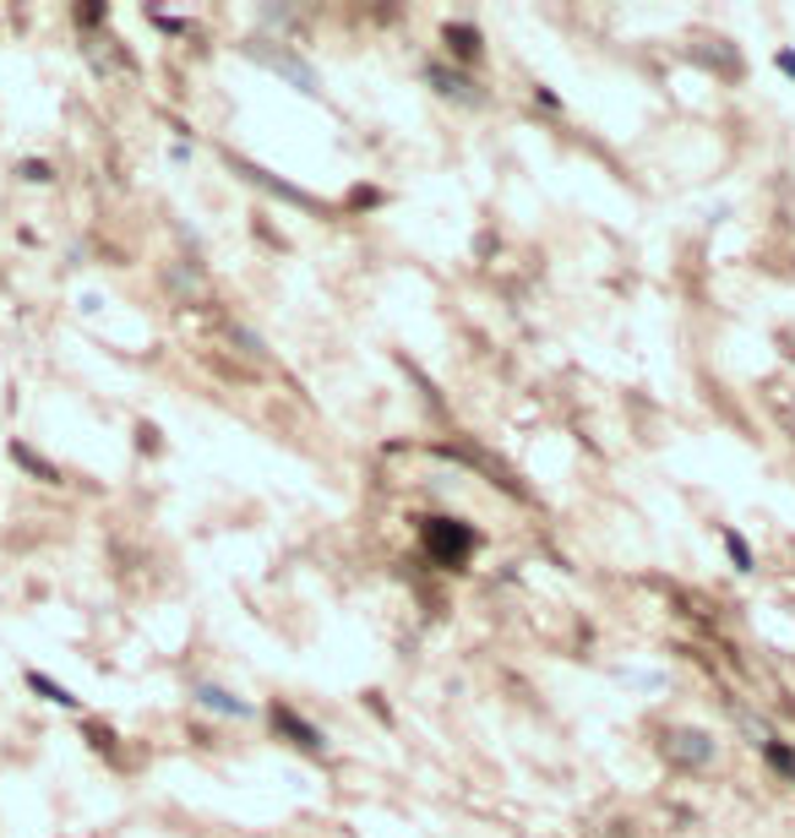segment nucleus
<instances>
[{
  "mask_svg": "<svg viewBox=\"0 0 795 838\" xmlns=\"http://www.w3.org/2000/svg\"><path fill=\"white\" fill-rule=\"evenodd\" d=\"M425 539H431V550H436V561H447V567H458V561H464L468 550L479 545V539H474L468 528H458L453 517H431V523H425Z\"/></svg>",
  "mask_w": 795,
  "mask_h": 838,
  "instance_id": "f03ea898",
  "label": "nucleus"
},
{
  "mask_svg": "<svg viewBox=\"0 0 795 838\" xmlns=\"http://www.w3.org/2000/svg\"><path fill=\"white\" fill-rule=\"evenodd\" d=\"M763 757H768V768H774V774L795 784V752L785 746V741H763Z\"/></svg>",
  "mask_w": 795,
  "mask_h": 838,
  "instance_id": "0eeeda50",
  "label": "nucleus"
},
{
  "mask_svg": "<svg viewBox=\"0 0 795 838\" xmlns=\"http://www.w3.org/2000/svg\"><path fill=\"white\" fill-rule=\"evenodd\" d=\"M11 457H17V468H22V474H33L39 485H61V468H55L44 452H33L28 442H11Z\"/></svg>",
  "mask_w": 795,
  "mask_h": 838,
  "instance_id": "20e7f679",
  "label": "nucleus"
},
{
  "mask_svg": "<svg viewBox=\"0 0 795 838\" xmlns=\"http://www.w3.org/2000/svg\"><path fill=\"white\" fill-rule=\"evenodd\" d=\"M22 180H39V186H44V180H55V175H50V164H33V158H28V164H22Z\"/></svg>",
  "mask_w": 795,
  "mask_h": 838,
  "instance_id": "9d476101",
  "label": "nucleus"
},
{
  "mask_svg": "<svg viewBox=\"0 0 795 838\" xmlns=\"http://www.w3.org/2000/svg\"><path fill=\"white\" fill-rule=\"evenodd\" d=\"M272 724H278L283 735H295V746H306V752H322V730H317V724H306L300 713L272 708Z\"/></svg>",
  "mask_w": 795,
  "mask_h": 838,
  "instance_id": "39448f33",
  "label": "nucleus"
},
{
  "mask_svg": "<svg viewBox=\"0 0 795 838\" xmlns=\"http://www.w3.org/2000/svg\"><path fill=\"white\" fill-rule=\"evenodd\" d=\"M725 550H730V561H735V572H752V550H746V539L735 528H725Z\"/></svg>",
  "mask_w": 795,
  "mask_h": 838,
  "instance_id": "1a4fd4ad",
  "label": "nucleus"
},
{
  "mask_svg": "<svg viewBox=\"0 0 795 838\" xmlns=\"http://www.w3.org/2000/svg\"><path fill=\"white\" fill-rule=\"evenodd\" d=\"M774 65H779V71L795 82V50H779V55H774Z\"/></svg>",
  "mask_w": 795,
  "mask_h": 838,
  "instance_id": "9b49d317",
  "label": "nucleus"
},
{
  "mask_svg": "<svg viewBox=\"0 0 795 838\" xmlns=\"http://www.w3.org/2000/svg\"><path fill=\"white\" fill-rule=\"evenodd\" d=\"M192 703L218 713V718H251V703H246V697H235L229 686H213V681H197V686H192Z\"/></svg>",
  "mask_w": 795,
  "mask_h": 838,
  "instance_id": "7ed1b4c3",
  "label": "nucleus"
},
{
  "mask_svg": "<svg viewBox=\"0 0 795 838\" xmlns=\"http://www.w3.org/2000/svg\"><path fill=\"white\" fill-rule=\"evenodd\" d=\"M664 757L675 768H709L714 763V735H703V730H670L664 735Z\"/></svg>",
  "mask_w": 795,
  "mask_h": 838,
  "instance_id": "f257e3e1",
  "label": "nucleus"
},
{
  "mask_svg": "<svg viewBox=\"0 0 795 838\" xmlns=\"http://www.w3.org/2000/svg\"><path fill=\"white\" fill-rule=\"evenodd\" d=\"M22 681H28V692H33V697H44V703H55V708H71V713L82 708V697H71L66 686H61V681H50L44 670H28Z\"/></svg>",
  "mask_w": 795,
  "mask_h": 838,
  "instance_id": "423d86ee",
  "label": "nucleus"
},
{
  "mask_svg": "<svg viewBox=\"0 0 795 838\" xmlns=\"http://www.w3.org/2000/svg\"><path fill=\"white\" fill-rule=\"evenodd\" d=\"M447 50L474 61V55H479V33H474V28H447Z\"/></svg>",
  "mask_w": 795,
  "mask_h": 838,
  "instance_id": "6e6552de",
  "label": "nucleus"
}]
</instances>
